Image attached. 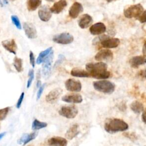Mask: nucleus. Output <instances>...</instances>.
Listing matches in <instances>:
<instances>
[{
	"mask_svg": "<svg viewBox=\"0 0 146 146\" xmlns=\"http://www.w3.org/2000/svg\"><path fill=\"white\" fill-rule=\"evenodd\" d=\"M86 69L90 76L97 79H106L110 76V72L107 70V64L103 62L88 63Z\"/></svg>",
	"mask_w": 146,
	"mask_h": 146,
	"instance_id": "nucleus-1",
	"label": "nucleus"
},
{
	"mask_svg": "<svg viewBox=\"0 0 146 146\" xmlns=\"http://www.w3.org/2000/svg\"><path fill=\"white\" fill-rule=\"evenodd\" d=\"M104 128L110 133L123 132L128 129V125L123 120L118 118H107L104 122Z\"/></svg>",
	"mask_w": 146,
	"mask_h": 146,
	"instance_id": "nucleus-2",
	"label": "nucleus"
},
{
	"mask_svg": "<svg viewBox=\"0 0 146 146\" xmlns=\"http://www.w3.org/2000/svg\"><path fill=\"white\" fill-rule=\"evenodd\" d=\"M93 86L95 90L104 94H111L115 89V85L110 81L100 80L93 82Z\"/></svg>",
	"mask_w": 146,
	"mask_h": 146,
	"instance_id": "nucleus-3",
	"label": "nucleus"
},
{
	"mask_svg": "<svg viewBox=\"0 0 146 146\" xmlns=\"http://www.w3.org/2000/svg\"><path fill=\"white\" fill-rule=\"evenodd\" d=\"M144 11V8L140 3L131 5L124 10V15L127 18L140 17Z\"/></svg>",
	"mask_w": 146,
	"mask_h": 146,
	"instance_id": "nucleus-4",
	"label": "nucleus"
},
{
	"mask_svg": "<svg viewBox=\"0 0 146 146\" xmlns=\"http://www.w3.org/2000/svg\"><path fill=\"white\" fill-rule=\"evenodd\" d=\"M59 114L67 119H74L78 113V110L75 106H65L59 110Z\"/></svg>",
	"mask_w": 146,
	"mask_h": 146,
	"instance_id": "nucleus-5",
	"label": "nucleus"
},
{
	"mask_svg": "<svg viewBox=\"0 0 146 146\" xmlns=\"http://www.w3.org/2000/svg\"><path fill=\"white\" fill-rule=\"evenodd\" d=\"M53 56H54V53L52 51L50 53V54L45 58V59L43 62V64L42 66V75L44 78H47L51 74Z\"/></svg>",
	"mask_w": 146,
	"mask_h": 146,
	"instance_id": "nucleus-6",
	"label": "nucleus"
},
{
	"mask_svg": "<svg viewBox=\"0 0 146 146\" xmlns=\"http://www.w3.org/2000/svg\"><path fill=\"white\" fill-rule=\"evenodd\" d=\"M52 40L58 44H68L74 41V37L68 33H62L54 35Z\"/></svg>",
	"mask_w": 146,
	"mask_h": 146,
	"instance_id": "nucleus-7",
	"label": "nucleus"
},
{
	"mask_svg": "<svg viewBox=\"0 0 146 146\" xmlns=\"http://www.w3.org/2000/svg\"><path fill=\"white\" fill-rule=\"evenodd\" d=\"M113 57V52L109 49H103L100 50L95 56V59L98 62H110Z\"/></svg>",
	"mask_w": 146,
	"mask_h": 146,
	"instance_id": "nucleus-8",
	"label": "nucleus"
},
{
	"mask_svg": "<svg viewBox=\"0 0 146 146\" xmlns=\"http://www.w3.org/2000/svg\"><path fill=\"white\" fill-rule=\"evenodd\" d=\"M65 87L69 91L79 92L82 90V84L79 80L68 79L65 82Z\"/></svg>",
	"mask_w": 146,
	"mask_h": 146,
	"instance_id": "nucleus-9",
	"label": "nucleus"
},
{
	"mask_svg": "<svg viewBox=\"0 0 146 146\" xmlns=\"http://www.w3.org/2000/svg\"><path fill=\"white\" fill-rule=\"evenodd\" d=\"M23 28L26 35L29 39H35L37 37V31L34 25L31 22H24Z\"/></svg>",
	"mask_w": 146,
	"mask_h": 146,
	"instance_id": "nucleus-10",
	"label": "nucleus"
},
{
	"mask_svg": "<svg viewBox=\"0 0 146 146\" xmlns=\"http://www.w3.org/2000/svg\"><path fill=\"white\" fill-rule=\"evenodd\" d=\"M120 42V39L117 38H110L108 36L102 40L99 43L104 48H113L117 47L119 45Z\"/></svg>",
	"mask_w": 146,
	"mask_h": 146,
	"instance_id": "nucleus-11",
	"label": "nucleus"
},
{
	"mask_svg": "<svg viewBox=\"0 0 146 146\" xmlns=\"http://www.w3.org/2000/svg\"><path fill=\"white\" fill-rule=\"evenodd\" d=\"M83 11L82 5L78 2H75L70 7L68 10L69 16L73 19L76 18Z\"/></svg>",
	"mask_w": 146,
	"mask_h": 146,
	"instance_id": "nucleus-12",
	"label": "nucleus"
},
{
	"mask_svg": "<svg viewBox=\"0 0 146 146\" xmlns=\"http://www.w3.org/2000/svg\"><path fill=\"white\" fill-rule=\"evenodd\" d=\"M62 93V90L60 88H56L51 90L45 97V100L47 103H54L60 97Z\"/></svg>",
	"mask_w": 146,
	"mask_h": 146,
	"instance_id": "nucleus-13",
	"label": "nucleus"
},
{
	"mask_svg": "<svg viewBox=\"0 0 146 146\" xmlns=\"http://www.w3.org/2000/svg\"><path fill=\"white\" fill-rule=\"evenodd\" d=\"M90 32L93 35H99L106 31V26L102 22H98L90 27Z\"/></svg>",
	"mask_w": 146,
	"mask_h": 146,
	"instance_id": "nucleus-14",
	"label": "nucleus"
},
{
	"mask_svg": "<svg viewBox=\"0 0 146 146\" xmlns=\"http://www.w3.org/2000/svg\"><path fill=\"white\" fill-rule=\"evenodd\" d=\"M62 100L66 103H80L83 101V98L81 95L73 93L64 95L62 98Z\"/></svg>",
	"mask_w": 146,
	"mask_h": 146,
	"instance_id": "nucleus-15",
	"label": "nucleus"
},
{
	"mask_svg": "<svg viewBox=\"0 0 146 146\" xmlns=\"http://www.w3.org/2000/svg\"><path fill=\"white\" fill-rule=\"evenodd\" d=\"M129 63L132 68H138L140 65L146 63V55H139L132 57L129 60Z\"/></svg>",
	"mask_w": 146,
	"mask_h": 146,
	"instance_id": "nucleus-16",
	"label": "nucleus"
},
{
	"mask_svg": "<svg viewBox=\"0 0 146 146\" xmlns=\"http://www.w3.org/2000/svg\"><path fill=\"white\" fill-rule=\"evenodd\" d=\"M2 45L6 50L11 53H13V54H16L17 46L14 39H10L2 41Z\"/></svg>",
	"mask_w": 146,
	"mask_h": 146,
	"instance_id": "nucleus-17",
	"label": "nucleus"
},
{
	"mask_svg": "<svg viewBox=\"0 0 146 146\" xmlns=\"http://www.w3.org/2000/svg\"><path fill=\"white\" fill-rule=\"evenodd\" d=\"M51 11L47 6H42L38 11V16L40 19L43 22L48 21L52 16Z\"/></svg>",
	"mask_w": 146,
	"mask_h": 146,
	"instance_id": "nucleus-18",
	"label": "nucleus"
},
{
	"mask_svg": "<svg viewBox=\"0 0 146 146\" xmlns=\"http://www.w3.org/2000/svg\"><path fill=\"white\" fill-rule=\"evenodd\" d=\"M92 18L88 14L82 15L78 19V25L81 29H87L92 23Z\"/></svg>",
	"mask_w": 146,
	"mask_h": 146,
	"instance_id": "nucleus-19",
	"label": "nucleus"
},
{
	"mask_svg": "<svg viewBox=\"0 0 146 146\" xmlns=\"http://www.w3.org/2000/svg\"><path fill=\"white\" fill-rule=\"evenodd\" d=\"M47 144L50 146H67V141L60 136H53L47 140Z\"/></svg>",
	"mask_w": 146,
	"mask_h": 146,
	"instance_id": "nucleus-20",
	"label": "nucleus"
},
{
	"mask_svg": "<svg viewBox=\"0 0 146 146\" xmlns=\"http://www.w3.org/2000/svg\"><path fill=\"white\" fill-rule=\"evenodd\" d=\"M37 135V132H34L30 133H25L17 140V143L19 145H25L30 141L34 140Z\"/></svg>",
	"mask_w": 146,
	"mask_h": 146,
	"instance_id": "nucleus-21",
	"label": "nucleus"
},
{
	"mask_svg": "<svg viewBox=\"0 0 146 146\" xmlns=\"http://www.w3.org/2000/svg\"><path fill=\"white\" fill-rule=\"evenodd\" d=\"M67 5V3L66 0H59L54 3L50 8V11L54 14H59L66 7Z\"/></svg>",
	"mask_w": 146,
	"mask_h": 146,
	"instance_id": "nucleus-22",
	"label": "nucleus"
},
{
	"mask_svg": "<svg viewBox=\"0 0 146 146\" xmlns=\"http://www.w3.org/2000/svg\"><path fill=\"white\" fill-rule=\"evenodd\" d=\"M79 125L77 124H74L67 131L66 133H65V137L68 140H72L79 133Z\"/></svg>",
	"mask_w": 146,
	"mask_h": 146,
	"instance_id": "nucleus-23",
	"label": "nucleus"
},
{
	"mask_svg": "<svg viewBox=\"0 0 146 146\" xmlns=\"http://www.w3.org/2000/svg\"><path fill=\"white\" fill-rule=\"evenodd\" d=\"M71 75L75 77L78 78H88L90 77V74L87 71L82 69L78 68H74L71 70Z\"/></svg>",
	"mask_w": 146,
	"mask_h": 146,
	"instance_id": "nucleus-24",
	"label": "nucleus"
},
{
	"mask_svg": "<svg viewBox=\"0 0 146 146\" xmlns=\"http://www.w3.org/2000/svg\"><path fill=\"white\" fill-rule=\"evenodd\" d=\"M131 110L135 113H140L144 110V106L143 103L138 100L132 102L130 104Z\"/></svg>",
	"mask_w": 146,
	"mask_h": 146,
	"instance_id": "nucleus-25",
	"label": "nucleus"
},
{
	"mask_svg": "<svg viewBox=\"0 0 146 146\" xmlns=\"http://www.w3.org/2000/svg\"><path fill=\"white\" fill-rule=\"evenodd\" d=\"M41 3V0H27L26 5L27 10L30 11H33L35 10Z\"/></svg>",
	"mask_w": 146,
	"mask_h": 146,
	"instance_id": "nucleus-26",
	"label": "nucleus"
},
{
	"mask_svg": "<svg viewBox=\"0 0 146 146\" xmlns=\"http://www.w3.org/2000/svg\"><path fill=\"white\" fill-rule=\"evenodd\" d=\"M52 47H50L47 48V49H46L45 50L41 51L39 53V54L36 59V63L38 64L42 63L44 61V60L45 59L46 56H48L50 54V53L52 51Z\"/></svg>",
	"mask_w": 146,
	"mask_h": 146,
	"instance_id": "nucleus-27",
	"label": "nucleus"
},
{
	"mask_svg": "<svg viewBox=\"0 0 146 146\" xmlns=\"http://www.w3.org/2000/svg\"><path fill=\"white\" fill-rule=\"evenodd\" d=\"M47 126V123L46 122L40 121L37 119H34L32 123V129L33 130H39L42 128H44Z\"/></svg>",
	"mask_w": 146,
	"mask_h": 146,
	"instance_id": "nucleus-28",
	"label": "nucleus"
},
{
	"mask_svg": "<svg viewBox=\"0 0 146 146\" xmlns=\"http://www.w3.org/2000/svg\"><path fill=\"white\" fill-rule=\"evenodd\" d=\"M13 66H14V67L17 72H21L23 70L22 59L19 58H18L17 56L15 57L14 58Z\"/></svg>",
	"mask_w": 146,
	"mask_h": 146,
	"instance_id": "nucleus-29",
	"label": "nucleus"
},
{
	"mask_svg": "<svg viewBox=\"0 0 146 146\" xmlns=\"http://www.w3.org/2000/svg\"><path fill=\"white\" fill-rule=\"evenodd\" d=\"M34 79V70L33 69H31L29 71V79H28V80L27 82V88H29L31 86Z\"/></svg>",
	"mask_w": 146,
	"mask_h": 146,
	"instance_id": "nucleus-30",
	"label": "nucleus"
},
{
	"mask_svg": "<svg viewBox=\"0 0 146 146\" xmlns=\"http://www.w3.org/2000/svg\"><path fill=\"white\" fill-rule=\"evenodd\" d=\"M10 110V107H7L2 109H0V120H4Z\"/></svg>",
	"mask_w": 146,
	"mask_h": 146,
	"instance_id": "nucleus-31",
	"label": "nucleus"
},
{
	"mask_svg": "<svg viewBox=\"0 0 146 146\" xmlns=\"http://www.w3.org/2000/svg\"><path fill=\"white\" fill-rule=\"evenodd\" d=\"M11 21L13 23V24L15 26V27L18 29H21L22 27H21V25L19 21V18H18L17 16L16 15H11Z\"/></svg>",
	"mask_w": 146,
	"mask_h": 146,
	"instance_id": "nucleus-32",
	"label": "nucleus"
},
{
	"mask_svg": "<svg viewBox=\"0 0 146 146\" xmlns=\"http://www.w3.org/2000/svg\"><path fill=\"white\" fill-rule=\"evenodd\" d=\"M123 135H124L125 137H127L132 141L136 140L137 138L135 132H125L123 133Z\"/></svg>",
	"mask_w": 146,
	"mask_h": 146,
	"instance_id": "nucleus-33",
	"label": "nucleus"
},
{
	"mask_svg": "<svg viewBox=\"0 0 146 146\" xmlns=\"http://www.w3.org/2000/svg\"><path fill=\"white\" fill-rule=\"evenodd\" d=\"M24 96H25V93L23 92H22V94H21L18 101H17V103L16 104V107L18 109L21 107V104H22V101L23 100V98H24Z\"/></svg>",
	"mask_w": 146,
	"mask_h": 146,
	"instance_id": "nucleus-34",
	"label": "nucleus"
},
{
	"mask_svg": "<svg viewBox=\"0 0 146 146\" xmlns=\"http://www.w3.org/2000/svg\"><path fill=\"white\" fill-rule=\"evenodd\" d=\"M29 58H30V64H31L32 67L34 68V67H35V56H34V55L33 52H32V51H30Z\"/></svg>",
	"mask_w": 146,
	"mask_h": 146,
	"instance_id": "nucleus-35",
	"label": "nucleus"
},
{
	"mask_svg": "<svg viewBox=\"0 0 146 146\" xmlns=\"http://www.w3.org/2000/svg\"><path fill=\"white\" fill-rule=\"evenodd\" d=\"M44 86H45V84H43V85H42L39 88V90L37 92V94H36V100H38L40 99L42 93H43V91L44 90Z\"/></svg>",
	"mask_w": 146,
	"mask_h": 146,
	"instance_id": "nucleus-36",
	"label": "nucleus"
},
{
	"mask_svg": "<svg viewBox=\"0 0 146 146\" xmlns=\"http://www.w3.org/2000/svg\"><path fill=\"white\" fill-rule=\"evenodd\" d=\"M139 21L140 23H145L146 22V10L144 11L141 15L138 18Z\"/></svg>",
	"mask_w": 146,
	"mask_h": 146,
	"instance_id": "nucleus-37",
	"label": "nucleus"
},
{
	"mask_svg": "<svg viewBox=\"0 0 146 146\" xmlns=\"http://www.w3.org/2000/svg\"><path fill=\"white\" fill-rule=\"evenodd\" d=\"M64 59H65V58H64V55H59V56H58V60H56V63H55L54 66L56 67V65L58 66V64H60V63L62 62V61H63Z\"/></svg>",
	"mask_w": 146,
	"mask_h": 146,
	"instance_id": "nucleus-38",
	"label": "nucleus"
},
{
	"mask_svg": "<svg viewBox=\"0 0 146 146\" xmlns=\"http://www.w3.org/2000/svg\"><path fill=\"white\" fill-rule=\"evenodd\" d=\"M141 119H142V121L145 124H146V108L144 109L143 111V113L141 114Z\"/></svg>",
	"mask_w": 146,
	"mask_h": 146,
	"instance_id": "nucleus-39",
	"label": "nucleus"
},
{
	"mask_svg": "<svg viewBox=\"0 0 146 146\" xmlns=\"http://www.w3.org/2000/svg\"><path fill=\"white\" fill-rule=\"evenodd\" d=\"M140 75L144 78H146V69L141 70L140 72Z\"/></svg>",
	"mask_w": 146,
	"mask_h": 146,
	"instance_id": "nucleus-40",
	"label": "nucleus"
},
{
	"mask_svg": "<svg viewBox=\"0 0 146 146\" xmlns=\"http://www.w3.org/2000/svg\"><path fill=\"white\" fill-rule=\"evenodd\" d=\"M6 132H3L0 133V140L6 135Z\"/></svg>",
	"mask_w": 146,
	"mask_h": 146,
	"instance_id": "nucleus-41",
	"label": "nucleus"
},
{
	"mask_svg": "<svg viewBox=\"0 0 146 146\" xmlns=\"http://www.w3.org/2000/svg\"><path fill=\"white\" fill-rule=\"evenodd\" d=\"M143 49H144V50H145V52H146V40H145V43H144V44Z\"/></svg>",
	"mask_w": 146,
	"mask_h": 146,
	"instance_id": "nucleus-42",
	"label": "nucleus"
},
{
	"mask_svg": "<svg viewBox=\"0 0 146 146\" xmlns=\"http://www.w3.org/2000/svg\"><path fill=\"white\" fill-rule=\"evenodd\" d=\"M107 2H113V1H117V0H106Z\"/></svg>",
	"mask_w": 146,
	"mask_h": 146,
	"instance_id": "nucleus-43",
	"label": "nucleus"
},
{
	"mask_svg": "<svg viewBox=\"0 0 146 146\" xmlns=\"http://www.w3.org/2000/svg\"><path fill=\"white\" fill-rule=\"evenodd\" d=\"M46 1H49V2H52V1H54V0H46Z\"/></svg>",
	"mask_w": 146,
	"mask_h": 146,
	"instance_id": "nucleus-44",
	"label": "nucleus"
},
{
	"mask_svg": "<svg viewBox=\"0 0 146 146\" xmlns=\"http://www.w3.org/2000/svg\"><path fill=\"white\" fill-rule=\"evenodd\" d=\"M28 146H34V145H28Z\"/></svg>",
	"mask_w": 146,
	"mask_h": 146,
	"instance_id": "nucleus-45",
	"label": "nucleus"
},
{
	"mask_svg": "<svg viewBox=\"0 0 146 146\" xmlns=\"http://www.w3.org/2000/svg\"><path fill=\"white\" fill-rule=\"evenodd\" d=\"M11 1H14V0H11Z\"/></svg>",
	"mask_w": 146,
	"mask_h": 146,
	"instance_id": "nucleus-46",
	"label": "nucleus"
}]
</instances>
